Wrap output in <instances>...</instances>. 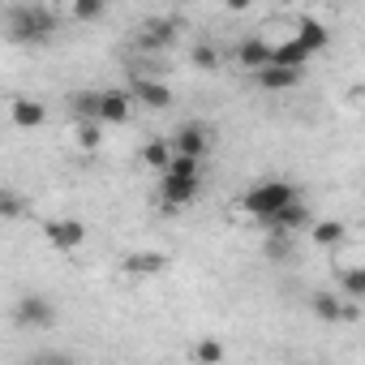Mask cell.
I'll list each match as a JSON object with an SVG mask.
<instances>
[{
	"instance_id": "obj_19",
	"label": "cell",
	"mask_w": 365,
	"mask_h": 365,
	"mask_svg": "<svg viewBox=\"0 0 365 365\" xmlns=\"http://www.w3.org/2000/svg\"><path fill=\"white\" fill-rule=\"evenodd\" d=\"M159 271H168L163 254H129L125 258V275H159Z\"/></svg>"
},
{
	"instance_id": "obj_15",
	"label": "cell",
	"mask_w": 365,
	"mask_h": 365,
	"mask_svg": "<svg viewBox=\"0 0 365 365\" xmlns=\"http://www.w3.org/2000/svg\"><path fill=\"white\" fill-rule=\"evenodd\" d=\"M301 78H305V73H297V69H279V65H267V69H258V73H254V82H258L262 91H271V95L301 86Z\"/></svg>"
},
{
	"instance_id": "obj_13",
	"label": "cell",
	"mask_w": 365,
	"mask_h": 365,
	"mask_svg": "<svg viewBox=\"0 0 365 365\" xmlns=\"http://www.w3.org/2000/svg\"><path fill=\"white\" fill-rule=\"evenodd\" d=\"M9 120H14L18 129H39V125L48 120V108H43L39 99H31V95H18V99L9 103Z\"/></svg>"
},
{
	"instance_id": "obj_8",
	"label": "cell",
	"mask_w": 365,
	"mask_h": 365,
	"mask_svg": "<svg viewBox=\"0 0 365 365\" xmlns=\"http://www.w3.org/2000/svg\"><path fill=\"white\" fill-rule=\"evenodd\" d=\"M176 31H180L176 18H150V22H142V31H138V48H142V52H163V48L176 43Z\"/></svg>"
},
{
	"instance_id": "obj_17",
	"label": "cell",
	"mask_w": 365,
	"mask_h": 365,
	"mask_svg": "<svg viewBox=\"0 0 365 365\" xmlns=\"http://www.w3.org/2000/svg\"><path fill=\"white\" fill-rule=\"evenodd\" d=\"M69 112L78 116V125H99V91H73Z\"/></svg>"
},
{
	"instance_id": "obj_10",
	"label": "cell",
	"mask_w": 365,
	"mask_h": 365,
	"mask_svg": "<svg viewBox=\"0 0 365 365\" xmlns=\"http://www.w3.org/2000/svg\"><path fill=\"white\" fill-rule=\"evenodd\" d=\"M309 224H314V211H309L301 198H292V202H288L271 224H267V228H271V232H284V237H297V232H305Z\"/></svg>"
},
{
	"instance_id": "obj_24",
	"label": "cell",
	"mask_w": 365,
	"mask_h": 365,
	"mask_svg": "<svg viewBox=\"0 0 365 365\" xmlns=\"http://www.w3.org/2000/svg\"><path fill=\"white\" fill-rule=\"evenodd\" d=\"M26 215V198L14 190H0V220H22Z\"/></svg>"
},
{
	"instance_id": "obj_20",
	"label": "cell",
	"mask_w": 365,
	"mask_h": 365,
	"mask_svg": "<svg viewBox=\"0 0 365 365\" xmlns=\"http://www.w3.org/2000/svg\"><path fill=\"white\" fill-rule=\"evenodd\" d=\"M190 356H194L198 365H224V361H228V348H224L220 339H211V335H207V339H198V344H194V352H190Z\"/></svg>"
},
{
	"instance_id": "obj_2",
	"label": "cell",
	"mask_w": 365,
	"mask_h": 365,
	"mask_svg": "<svg viewBox=\"0 0 365 365\" xmlns=\"http://www.w3.org/2000/svg\"><path fill=\"white\" fill-rule=\"evenodd\" d=\"M292 198H301L292 185H288V180H258V185L254 190H245L241 194V211L250 215V220H262V224H271Z\"/></svg>"
},
{
	"instance_id": "obj_12",
	"label": "cell",
	"mask_w": 365,
	"mask_h": 365,
	"mask_svg": "<svg viewBox=\"0 0 365 365\" xmlns=\"http://www.w3.org/2000/svg\"><path fill=\"white\" fill-rule=\"evenodd\" d=\"M237 61H241L250 73L267 69V65H271V39H262V35H245V39L237 43Z\"/></svg>"
},
{
	"instance_id": "obj_3",
	"label": "cell",
	"mask_w": 365,
	"mask_h": 365,
	"mask_svg": "<svg viewBox=\"0 0 365 365\" xmlns=\"http://www.w3.org/2000/svg\"><path fill=\"white\" fill-rule=\"evenodd\" d=\"M56 318H61V309L43 292H26V297L14 301V322L22 331H48V327H56Z\"/></svg>"
},
{
	"instance_id": "obj_25",
	"label": "cell",
	"mask_w": 365,
	"mask_h": 365,
	"mask_svg": "<svg viewBox=\"0 0 365 365\" xmlns=\"http://www.w3.org/2000/svg\"><path fill=\"white\" fill-rule=\"evenodd\" d=\"M262 250H267V258H275V262H284V258H292V250H297V241H292V237H284V232H271Z\"/></svg>"
},
{
	"instance_id": "obj_28",
	"label": "cell",
	"mask_w": 365,
	"mask_h": 365,
	"mask_svg": "<svg viewBox=\"0 0 365 365\" xmlns=\"http://www.w3.org/2000/svg\"><path fill=\"white\" fill-rule=\"evenodd\" d=\"M194 65H198V69H215V65H220V52L207 48V43H198V48H194Z\"/></svg>"
},
{
	"instance_id": "obj_11",
	"label": "cell",
	"mask_w": 365,
	"mask_h": 365,
	"mask_svg": "<svg viewBox=\"0 0 365 365\" xmlns=\"http://www.w3.org/2000/svg\"><path fill=\"white\" fill-rule=\"evenodd\" d=\"M133 116L129 91H99V125H125Z\"/></svg>"
},
{
	"instance_id": "obj_1",
	"label": "cell",
	"mask_w": 365,
	"mask_h": 365,
	"mask_svg": "<svg viewBox=\"0 0 365 365\" xmlns=\"http://www.w3.org/2000/svg\"><path fill=\"white\" fill-rule=\"evenodd\" d=\"M0 22H5L9 43H48L61 31V18L43 5H14V9L0 14Z\"/></svg>"
},
{
	"instance_id": "obj_5",
	"label": "cell",
	"mask_w": 365,
	"mask_h": 365,
	"mask_svg": "<svg viewBox=\"0 0 365 365\" xmlns=\"http://www.w3.org/2000/svg\"><path fill=\"white\" fill-rule=\"evenodd\" d=\"M198 194H202V180L159 176V202H163V211H185V207H194Z\"/></svg>"
},
{
	"instance_id": "obj_22",
	"label": "cell",
	"mask_w": 365,
	"mask_h": 365,
	"mask_svg": "<svg viewBox=\"0 0 365 365\" xmlns=\"http://www.w3.org/2000/svg\"><path fill=\"white\" fill-rule=\"evenodd\" d=\"M339 297L335 292H314L309 297V309H314V318H322V322H339Z\"/></svg>"
},
{
	"instance_id": "obj_9",
	"label": "cell",
	"mask_w": 365,
	"mask_h": 365,
	"mask_svg": "<svg viewBox=\"0 0 365 365\" xmlns=\"http://www.w3.org/2000/svg\"><path fill=\"white\" fill-rule=\"evenodd\" d=\"M288 39H297L309 56H318V52H327L331 48V31L318 22V18H297V26H292V35Z\"/></svg>"
},
{
	"instance_id": "obj_27",
	"label": "cell",
	"mask_w": 365,
	"mask_h": 365,
	"mask_svg": "<svg viewBox=\"0 0 365 365\" xmlns=\"http://www.w3.org/2000/svg\"><path fill=\"white\" fill-rule=\"evenodd\" d=\"M73 138H78V146H82V150H95V146L103 142L99 125H78V129H73Z\"/></svg>"
},
{
	"instance_id": "obj_16",
	"label": "cell",
	"mask_w": 365,
	"mask_h": 365,
	"mask_svg": "<svg viewBox=\"0 0 365 365\" xmlns=\"http://www.w3.org/2000/svg\"><path fill=\"white\" fill-rule=\"evenodd\" d=\"M309 241H314L318 250H339V245L348 241V228H344L339 220H318V224H309Z\"/></svg>"
},
{
	"instance_id": "obj_23",
	"label": "cell",
	"mask_w": 365,
	"mask_h": 365,
	"mask_svg": "<svg viewBox=\"0 0 365 365\" xmlns=\"http://www.w3.org/2000/svg\"><path fill=\"white\" fill-rule=\"evenodd\" d=\"M163 176H185V180H202V163L198 159H185V155H172L168 172Z\"/></svg>"
},
{
	"instance_id": "obj_6",
	"label": "cell",
	"mask_w": 365,
	"mask_h": 365,
	"mask_svg": "<svg viewBox=\"0 0 365 365\" xmlns=\"http://www.w3.org/2000/svg\"><path fill=\"white\" fill-rule=\"evenodd\" d=\"M125 91H129L133 103H142V108H150V112L172 108V91H168V82H159V78H150V73H133V82H129Z\"/></svg>"
},
{
	"instance_id": "obj_29",
	"label": "cell",
	"mask_w": 365,
	"mask_h": 365,
	"mask_svg": "<svg viewBox=\"0 0 365 365\" xmlns=\"http://www.w3.org/2000/svg\"><path fill=\"white\" fill-rule=\"evenodd\" d=\"M31 365H78L73 356H65V352H43V356H35Z\"/></svg>"
},
{
	"instance_id": "obj_26",
	"label": "cell",
	"mask_w": 365,
	"mask_h": 365,
	"mask_svg": "<svg viewBox=\"0 0 365 365\" xmlns=\"http://www.w3.org/2000/svg\"><path fill=\"white\" fill-rule=\"evenodd\" d=\"M103 14H108L103 0H78V5H73V18H78V22H99Z\"/></svg>"
},
{
	"instance_id": "obj_21",
	"label": "cell",
	"mask_w": 365,
	"mask_h": 365,
	"mask_svg": "<svg viewBox=\"0 0 365 365\" xmlns=\"http://www.w3.org/2000/svg\"><path fill=\"white\" fill-rule=\"evenodd\" d=\"M339 288L348 301H365V267H344L339 271Z\"/></svg>"
},
{
	"instance_id": "obj_14",
	"label": "cell",
	"mask_w": 365,
	"mask_h": 365,
	"mask_svg": "<svg viewBox=\"0 0 365 365\" xmlns=\"http://www.w3.org/2000/svg\"><path fill=\"white\" fill-rule=\"evenodd\" d=\"M271 65L305 73V65H309V52H305V48L297 43V39H279V43H271Z\"/></svg>"
},
{
	"instance_id": "obj_18",
	"label": "cell",
	"mask_w": 365,
	"mask_h": 365,
	"mask_svg": "<svg viewBox=\"0 0 365 365\" xmlns=\"http://www.w3.org/2000/svg\"><path fill=\"white\" fill-rule=\"evenodd\" d=\"M142 163L150 168V172H168V163H172V146H168V138H150L146 146H142Z\"/></svg>"
},
{
	"instance_id": "obj_4",
	"label": "cell",
	"mask_w": 365,
	"mask_h": 365,
	"mask_svg": "<svg viewBox=\"0 0 365 365\" xmlns=\"http://www.w3.org/2000/svg\"><path fill=\"white\" fill-rule=\"evenodd\" d=\"M168 146H172V155H185V159L202 163V155L211 150V133H207V125L185 120V125H176V133L168 138Z\"/></svg>"
},
{
	"instance_id": "obj_7",
	"label": "cell",
	"mask_w": 365,
	"mask_h": 365,
	"mask_svg": "<svg viewBox=\"0 0 365 365\" xmlns=\"http://www.w3.org/2000/svg\"><path fill=\"white\" fill-rule=\"evenodd\" d=\"M43 237H48V245H52V250L69 254V250H82L91 232H86V224H82V220H48V224H43Z\"/></svg>"
}]
</instances>
